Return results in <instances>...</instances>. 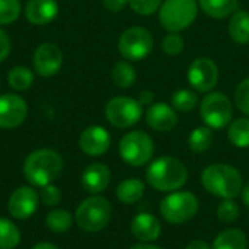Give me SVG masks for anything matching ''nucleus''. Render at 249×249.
Here are the masks:
<instances>
[{"instance_id":"nucleus-15","label":"nucleus","mask_w":249,"mask_h":249,"mask_svg":"<svg viewBox=\"0 0 249 249\" xmlns=\"http://www.w3.org/2000/svg\"><path fill=\"white\" fill-rule=\"evenodd\" d=\"M79 146L88 156H101L108 152L111 146V136L107 128L101 125H90L80 134Z\"/></svg>"},{"instance_id":"nucleus-26","label":"nucleus","mask_w":249,"mask_h":249,"mask_svg":"<svg viewBox=\"0 0 249 249\" xmlns=\"http://www.w3.org/2000/svg\"><path fill=\"white\" fill-rule=\"evenodd\" d=\"M228 137L231 143L239 149L249 147V118L242 117L235 120L228 128Z\"/></svg>"},{"instance_id":"nucleus-13","label":"nucleus","mask_w":249,"mask_h":249,"mask_svg":"<svg viewBox=\"0 0 249 249\" xmlns=\"http://www.w3.org/2000/svg\"><path fill=\"white\" fill-rule=\"evenodd\" d=\"M34 69L42 77H51L57 74L63 66V51L57 44L42 42L34 53Z\"/></svg>"},{"instance_id":"nucleus-28","label":"nucleus","mask_w":249,"mask_h":249,"mask_svg":"<svg viewBox=\"0 0 249 249\" xmlns=\"http://www.w3.org/2000/svg\"><path fill=\"white\" fill-rule=\"evenodd\" d=\"M45 225L54 233H64L71 228L73 216L70 212H67L64 209H55L47 214Z\"/></svg>"},{"instance_id":"nucleus-5","label":"nucleus","mask_w":249,"mask_h":249,"mask_svg":"<svg viewBox=\"0 0 249 249\" xmlns=\"http://www.w3.org/2000/svg\"><path fill=\"white\" fill-rule=\"evenodd\" d=\"M111 204L101 196H92L80 203L76 209L74 220L77 226L85 232H99L111 220Z\"/></svg>"},{"instance_id":"nucleus-34","label":"nucleus","mask_w":249,"mask_h":249,"mask_svg":"<svg viewBox=\"0 0 249 249\" xmlns=\"http://www.w3.org/2000/svg\"><path fill=\"white\" fill-rule=\"evenodd\" d=\"M217 217L223 223H232L239 217V207L233 200H225L217 207Z\"/></svg>"},{"instance_id":"nucleus-20","label":"nucleus","mask_w":249,"mask_h":249,"mask_svg":"<svg viewBox=\"0 0 249 249\" xmlns=\"http://www.w3.org/2000/svg\"><path fill=\"white\" fill-rule=\"evenodd\" d=\"M228 31L231 38L241 45L249 42V12L247 10H236L229 20Z\"/></svg>"},{"instance_id":"nucleus-43","label":"nucleus","mask_w":249,"mask_h":249,"mask_svg":"<svg viewBox=\"0 0 249 249\" xmlns=\"http://www.w3.org/2000/svg\"><path fill=\"white\" fill-rule=\"evenodd\" d=\"M130 249H162L159 248V247H155V245H149V244H139V245H134V247H131Z\"/></svg>"},{"instance_id":"nucleus-14","label":"nucleus","mask_w":249,"mask_h":249,"mask_svg":"<svg viewBox=\"0 0 249 249\" xmlns=\"http://www.w3.org/2000/svg\"><path fill=\"white\" fill-rule=\"evenodd\" d=\"M38 204H39V194L34 188L19 187L10 194L7 210L12 217L19 220H26L36 212Z\"/></svg>"},{"instance_id":"nucleus-9","label":"nucleus","mask_w":249,"mask_h":249,"mask_svg":"<svg viewBox=\"0 0 249 249\" xmlns=\"http://www.w3.org/2000/svg\"><path fill=\"white\" fill-rule=\"evenodd\" d=\"M153 48V36L143 26H131L125 29L118 39V51L128 61H140L146 58Z\"/></svg>"},{"instance_id":"nucleus-12","label":"nucleus","mask_w":249,"mask_h":249,"mask_svg":"<svg viewBox=\"0 0 249 249\" xmlns=\"http://www.w3.org/2000/svg\"><path fill=\"white\" fill-rule=\"evenodd\" d=\"M28 117L26 101L16 93L0 95V128L12 130L19 127Z\"/></svg>"},{"instance_id":"nucleus-4","label":"nucleus","mask_w":249,"mask_h":249,"mask_svg":"<svg viewBox=\"0 0 249 249\" xmlns=\"http://www.w3.org/2000/svg\"><path fill=\"white\" fill-rule=\"evenodd\" d=\"M198 9L197 0H163L158 10L159 23L168 32H181L194 23Z\"/></svg>"},{"instance_id":"nucleus-22","label":"nucleus","mask_w":249,"mask_h":249,"mask_svg":"<svg viewBox=\"0 0 249 249\" xmlns=\"http://www.w3.org/2000/svg\"><path fill=\"white\" fill-rule=\"evenodd\" d=\"M117 198L124 204L137 203L144 193V184L137 178H128L118 184L117 187Z\"/></svg>"},{"instance_id":"nucleus-1","label":"nucleus","mask_w":249,"mask_h":249,"mask_svg":"<svg viewBox=\"0 0 249 249\" xmlns=\"http://www.w3.org/2000/svg\"><path fill=\"white\" fill-rule=\"evenodd\" d=\"M63 171V158L53 149H38L29 153L23 162V175L34 187L53 184Z\"/></svg>"},{"instance_id":"nucleus-41","label":"nucleus","mask_w":249,"mask_h":249,"mask_svg":"<svg viewBox=\"0 0 249 249\" xmlns=\"http://www.w3.org/2000/svg\"><path fill=\"white\" fill-rule=\"evenodd\" d=\"M31 249H60L58 247H55L54 244H50V242H41V244H36L35 247H32Z\"/></svg>"},{"instance_id":"nucleus-6","label":"nucleus","mask_w":249,"mask_h":249,"mask_svg":"<svg viewBox=\"0 0 249 249\" xmlns=\"http://www.w3.org/2000/svg\"><path fill=\"white\" fill-rule=\"evenodd\" d=\"M200 117L207 127L222 130L232 121V101L222 92H209L200 104Z\"/></svg>"},{"instance_id":"nucleus-44","label":"nucleus","mask_w":249,"mask_h":249,"mask_svg":"<svg viewBox=\"0 0 249 249\" xmlns=\"http://www.w3.org/2000/svg\"><path fill=\"white\" fill-rule=\"evenodd\" d=\"M0 88H1V82H0Z\"/></svg>"},{"instance_id":"nucleus-37","label":"nucleus","mask_w":249,"mask_h":249,"mask_svg":"<svg viewBox=\"0 0 249 249\" xmlns=\"http://www.w3.org/2000/svg\"><path fill=\"white\" fill-rule=\"evenodd\" d=\"M9 53H10V39L7 34L0 28V63L7 58Z\"/></svg>"},{"instance_id":"nucleus-21","label":"nucleus","mask_w":249,"mask_h":249,"mask_svg":"<svg viewBox=\"0 0 249 249\" xmlns=\"http://www.w3.org/2000/svg\"><path fill=\"white\" fill-rule=\"evenodd\" d=\"M203 12L214 19H225L238 10L239 0H197Z\"/></svg>"},{"instance_id":"nucleus-32","label":"nucleus","mask_w":249,"mask_h":249,"mask_svg":"<svg viewBox=\"0 0 249 249\" xmlns=\"http://www.w3.org/2000/svg\"><path fill=\"white\" fill-rule=\"evenodd\" d=\"M162 51L166 55L175 57L184 51V38L179 35V32H169L162 39Z\"/></svg>"},{"instance_id":"nucleus-10","label":"nucleus","mask_w":249,"mask_h":249,"mask_svg":"<svg viewBox=\"0 0 249 249\" xmlns=\"http://www.w3.org/2000/svg\"><path fill=\"white\" fill-rule=\"evenodd\" d=\"M143 115L142 104L130 96H115L105 107L108 123L117 128H128L140 121Z\"/></svg>"},{"instance_id":"nucleus-7","label":"nucleus","mask_w":249,"mask_h":249,"mask_svg":"<svg viewBox=\"0 0 249 249\" xmlns=\"http://www.w3.org/2000/svg\"><path fill=\"white\" fill-rule=\"evenodd\" d=\"M198 212V200L190 191H179L166 196L160 203V214L172 225L191 220Z\"/></svg>"},{"instance_id":"nucleus-2","label":"nucleus","mask_w":249,"mask_h":249,"mask_svg":"<svg viewBox=\"0 0 249 249\" xmlns=\"http://www.w3.org/2000/svg\"><path fill=\"white\" fill-rule=\"evenodd\" d=\"M188 179L187 166L174 156H160L146 171V181L158 191H177Z\"/></svg>"},{"instance_id":"nucleus-35","label":"nucleus","mask_w":249,"mask_h":249,"mask_svg":"<svg viewBox=\"0 0 249 249\" xmlns=\"http://www.w3.org/2000/svg\"><path fill=\"white\" fill-rule=\"evenodd\" d=\"M235 105L241 112L249 115V77L244 79L235 90Z\"/></svg>"},{"instance_id":"nucleus-42","label":"nucleus","mask_w":249,"mask_h":249,"mask_svg":"<svg viewBox=\"0 0 249 249\" xmlns=\"http://www.w3.org/2000/svg\"><path fill=\"white\" fill-rule=\"evenodd\" d=\"M241 193H242V200H244L245 206H247V207H249V184L244 187V190H242Z\"/></svg>"},{"instance_id":"nucleus-33","label":"nucleus","mask_w":249,"mask_h":249,"mask_svg":"<svg viewBox=\"0 0 249 249\" xmlns=\"http://www.w3.org/2000/svg\"><path fill=\"white\" fill-rule=\"evenodd\" d=\"M163 0H127L133 12L140 16H150L156 13Z\"/></svg>"},{"instance_id":"nucleus-29","label":"nucleus","mask_w":249,"mask_h":249,"mask_svg":"<svg viewBox=\"0 0 249 249\" xmlns=\"http://www.w3.org/2000/svg\"><path fill=\"white\" fill-rule=\"evenodd\" d=\"M20 242L18 226L9 219L0 217V249H15Z\"/></svg>"},{"instance_id":"nucleus-38","label":"nucleus","mask_w":249,"mask_h":249,"mask_svg":"<svg viewBox=\"0 0 249 249\" xmlns=\"http://www.w3.org/2000/svg\"><path fill=\"white\" fill-rule=\"evenodd\" d=\"M102 4L108 12L117 13V12H121L128 3L127 0H102Z\"/></svg>"},{"instance_id":"nucleus-27","label":"nucleus","mask_w":249,"mask_h":249,"mask_svg":"<svg viewBox=\"0 0 249 249\" xmlns=\"http://www.w3.org/2000/svg\"><path fill=\"white\" fill-rule=\"evenodd\" d=\"M212 143H213V131L207 125L194 128L188 136V147L194 153H203L209 150Z\"/></svg>"},{"instance_id":"nucleus-11","label":"nucleus","mask_w":249,"mask_h":249,"mask_svg":"<svg viewBox=\"0 0 249 249\" xmlns=\"http://www.w3.org/2000/svg\"><path fill=\"white\" fill-rule=\"evenodd\" d=\"M188 83L196 92L209 93L214 89L219 80V67L209 57L196 58L188 67Z\"/></svg>"},{"instance_id":"nucleus-24","label":"nucleus","mask_w":249,"mask_h":249,"mask_svg":"<svg viewBox=\"0 0 249 249\" xmlns=\"http://www.w3.org/2000/svg\"><path fill=\"white\" fill-rule=\"evenodd\" d=\"M111 79L114 85L120 89H127L134 85L137 79V73L133 64L128 61H117L111 71Z\"/></svg>"},{"instance_id":"nucleus-40","label":"nucleus","mask_w":249,"mask_h":249,"mask_svg":"<svg viewBox=\"0 0 249 249\" xmlns=\"http://www.w3.org/2000/svg\"><path fill=\"white\" fill-rule=\"evenodd\" d=\"M187 249H210V247L207 245V242L200 241V239H196V241H191L187 245Z\"/></svg>"},{"instance_id":"nucleus-39","label":"nucleus","mask_w":249,"mask_h":249,"mask_svg":"<svg viewBox=\"0 0 249 249\" xmlns=\"http://www.w3.org/2000/svg\"><path fill=\"white\" fill-rule=\"evenodd\" d=\"M140 104H142V107H150L152 104H155L153 101H155V95H153V92L152 90H149V89H144V90H142L140 92V95H139V99H137Z\"/></svg>"},{"instance_id":"nucleus-25","label":"nucleus","mask_w":249,"mask_h":249,"mask_svg":"<svg viewBox=\"0 0 249 249\" xmlns=\"http://www.w3.org/2000/svg\"><path fill=\"white\" fill-rule=\"evenodd\" d=\"M7 83L16 92L26 90L34 85V73L26 66H15L7 74Z\"/></svg>"},{"instance_id":"nucleus-17","label":"nucleus","mask_w":249,"mask_h":249,"mask_svg":"<svg viewBox=\"0 0 249 249\" xmlns=\"http://www.w3.org/2000/svg\"><path fill=\"white\" fill-rule=\"evenodd\" d=\"M58 3L55 0H29L25 7V16L32 25H47L58 15Z\"/></svg>"},{"instance_id":"nucleus-31","label":"nucleus","mask_w":249,"mask_h":249,"mask_svg":"<svg viewBox=\"0 0 249 249\" xmlns=\"http://www.w3.org/2000/svg\"><path fill=\"white\" fill-rule=\"evenodd\" d=\"M19 0H0V26L13 23L20 15Z\"/></svg>"},{"instance_id":"nucleus-8","label":"nucleus","mask_w":249,"mask_h":249,"mask_svg":"<svg viewBox=\"0 0 249 249\" xmlns=\"http://www.w3.org/2000/svg\"><path fill=\"white\" fill-rule=\"evenodd\" d=\"M153 140L144 131H130L127 133L118 146L121 159L130 166H143L153 156Z\"/></svg>"},{"instance_id":"nucleus-19","label":"nucleus","mask_w":249,"mask_h":249,"mask_svg":"<svg viewBox=\"0 0 249 249\" xmlns=\"http://www.w3.org/2000/svg\"><path fill=\"white\" fill-rule=\"evenodd\" d=\"M131 233L142 242H153L160 235V223L150 213H140L131 222Z\"/></svg>"},{"instance_id":"nucleus-16","label":"nucleus","mask_w":249,"mask_h":249,"mask_svg":"<svg viewBox=\"0 0 249 249\" xmlns=\"http://www.w3.org/2000/svg\"><path fill=\"white\" fill-rule=\"evenodd\" d=\"M146 123L159 133L171 131L178 124L177 109L165 102H155L146 111Z\"/></svg>"},{"instance_id":"nucleus-36","label":"nucleus","mask_w":249,"mask_h":249,"mask_svg":"<svg viewBox=\"0 0 249 249\" xmlns=\"http://www.w3.org/2000/svg\"><path fill=\"white\" fill-rule=\"evenodd\" d=\"M39 201L47 207H55L61 201V191L58 187L48 184L41 188L39 191Z\"/></svg>"},{"instance_id":"nucleus-3","label":"nucleus","mask_w":249,"mask_h":249,"mask_svg":"<svg viewBox=\"0 0 249 249\" xmlns=\"http://www.w3.org/2000/svg\"><path fill=\"white\" fill-rule=\"evenodd\" d=\"M201 184L210 194L225 200H232L242 191V175L231 165L214 163L203 171Z\"/></svg>"},{"instance_id":"nucleus-30","label":"nucleus","mask_w":249,"mask_h":249,"mask_svg":"<svg viewBox=\"0 0 249 249\" xmlns=\"http://www.w3.org/2000/svg\"><path fill=\"white\" fill-rule=\"evenodd\" d=\"M198 104V96L191 89H178L174 92L171 105L181 112H190L193 111Z\"/></svg>"},{"instance_id":"nucleus-18","label":"nucleus","mask_w":249,"mask_h":249,"mask_svg":"<svg viewBox=\"0 0 249 249\" xmlns=\"http://www.w3.org/2000/svg\"><path fill=\"white\" fill-rule=\"evenodd\" d=\"M82 187L90 194H99L109 185L111 172L104 163H90L82 174Z\"/></svg>"},{"instance_id":"nucleus-23","label":"nucleus","mask_w":249,"mask_h":249,"mask_svg":"<svg viewBox=\"0 0 249 249\" xmlns=\"http://www.w3.org/2000/svg\"><path fill=\"white\" fill-rule=\"evenodd\" d=\"M248 238L239 229H225L214 239L213 249H247Z\"/></svg>"}]
</instances>
